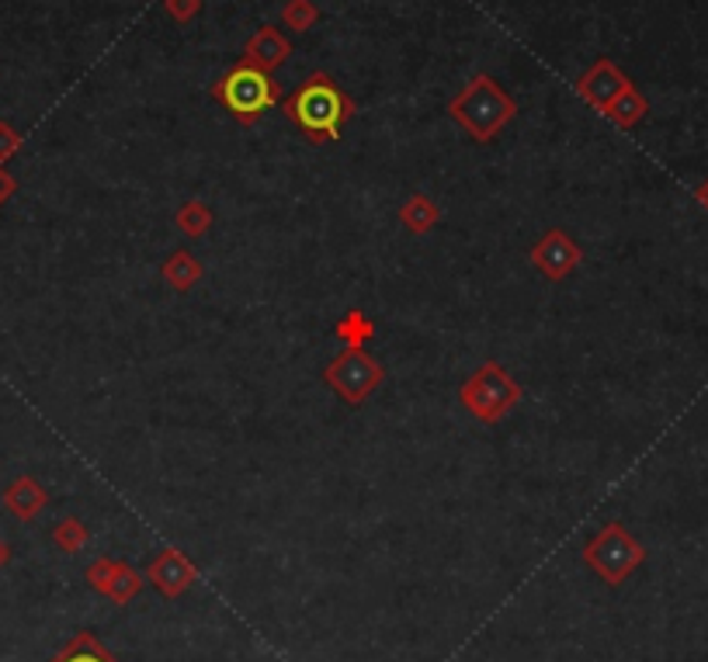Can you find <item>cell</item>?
I'll return each instance as SVG.
<instances>
[{"instance_id": "obj_1", "label": "cell", "mask_w": 708, "mask_h": 662, "mask_svg": "<svg viewBox=\"0 0 708 662\" xmlns=\"http://www.w3.org/2000/svg\"><path fill=\"white\" fill-rule=\"evenodd\" d=\"M355 115V101L326 73H313L285 98V118L299 125L310 142H337L340 128Z\"/></svg>"}, {"instance_id": "obj_2", "label": "cell", "mask_w": 708, "mask_h": 662, "mask_svg": "<svg viewBox=\"0 0 708 662\" xmlns=\"http://www.w3.org/2000/svg\"><path fill=\"white\" fill-rule=\"evenodd\" d=\"M514 112H518L514 98L507 95L494 77H486V73H476L448 104V115L476 142L494 139L500 128L514 118Z\"/></svg>"}, {"instance_id": "obj_3", "label": "cell", "mask_w": 708, "mask_h": 662, "mask_svg": "<svg viewBox=\"0 0 708 662\" xmlns=\"http://www.w3.org/2000/svg\"><path fill=\"white\" fill-rule=\"evenodd\" d=\"M212 98L220 101L236 122L253 125L258 118H264V112H271V104H278L282 90L271 73L250 66V63H236L215 80Z\"/></svg>"}, {"instance_id": "obj_4", "label": "cell", "mask_w": 708, "mask_h": 662, "mask_svg": "<svg viewBox=\"0 0 708 662\" xmlns=\"http://www.w3.org/2000/svg\"><path fill=\"white\" fill-rule=\"evenodd\" d=\"M459 396H462V407L476 420L497 423L521 399V389H518V382L507 375L497 361H486L480 372L462 385Z\"/></svg>"}, {"instance_id": "obj_5", "label": "cell", "mask_w": 708, "mask_h": 662, "mask_svg": "<svg viewBox=\"0 0 708 662\" xmlns=\"http://www.w3.org/2000/svg\"><path fill=\"white\" fill-rule=\"evenodd\" d=\"M584 559H587V565H591L594 573L601 576L605 583L619 586V583L632 573V569L646 559V551H643V545L635 541L622 524H608L601 535H597V538L584 548Z\"/></svg>"}, {"instance_id": "obj_6", "label": "cell", "mask_w": 708, "mask_h": 662, "mask_svg": "<svg viewBox=\"0 0 708 662\" xmlns=\"http://www.w3.org/2000/svg\"><path fill=\"white\" fill-rule=\"evenodd\" d=\"M323 378L334 385L344 402H355L358 407V402H365L378 385H383L386 372H383V364L372 361L361 347H344V354L326 367Z\"/></svg>"}, {"instance_id": "obj_7", "label": "cell", "mask_w": 708, "mask_h": 662, "mask_svg": "<svg viewBox=\"0 0 708 662\" xmlns=\"http://www.w3.org/2000/svg\"><path fill=\"white\" fill-rule=\"evenodd\" d=\"M625 87H629V77L619 70V63H611V60L591 63V70L580 73V80H576L580 95H584L594 108H601V112L622 95Z\"/></svg>"}, {"instance_id": "obj_8", "label": "cell", "mask_w": 708, "mask_h": 662, "mask_svg": "<svg viewBox=\"0 0 708 662\" xmlns=\"http://www.w3.org/2000/svg\"><path fill=\"white\" fill-rule=\"evenodd\" d=\"M580 247L570 240L567 233H559V229H552L549 236H542V240L535 243V250H532V261H535V267L546 274V278H567V274L580 264Z\"/></svg>"}, {"instance_id": "obj_9", "label": "cell", "mask_w": 708, "mask_h": 662, "mask_svg": "<svg viewBox=\"0 0 708 662\" xmlns=\"http://www.w3.org/2000/svg\"><path fill=\"white\" fill-rule=\"evenodd\" d=\"M288 57H293V46H288L285 35H282L278 28H271V25H264V28L253 32L250 39H247V46H244V63L258 66V70H264V73L285 66Z\"/></svg>"}, {"instance_id": "obj_10", "label": "cell", "mask_w": 708, "mask_h": 662, "mask_svg": "<svg viewBox=\"0 0 708 662\" xmlns=\"http://www.w3.org/2000/svg\"><path fill=\"white\" fill-rule=\"evenodd\" d=\"M191 579H195V565L174 548L160 551V555L153 559V565H150V583L163 597H177L181 590H188Z\"/></svg>"}, {"instance_id": "obj_11", "label": "cell", "mask_w": 708, "mask_h": 662, "mask_svg": "<svg viewBox=\"0 0 708 662\" xmlns=\"http://www.w3.org/2000/svg\"><path fill=\"white\" fill-rule=\"evenodd\" d=\"M646 112H649V101L643 98V90L635 87V84H629L622 95L605 108V115H608L614 125H622V128L639 125V122L646 118Z\"/></svg>"}, {"instance_id": "obj_12", "label": "cell", "mask_w": 708, "mask_h": 662, "mask_svg": "<svg viewBox=\"0 0 708 662\" xmlns=\"http://www.w3.org/2000/svg\"><path fill=\"white\" fill-rule=\"evenodd\" d=\"M163 278H167L177 291H188L202 278V264L195 261L188 250H174L167 261H163Z\"/></svg>"}, {"instance_id": "obj_13", "label": "cell", "mask_w": 708, "mask_h": 662, "mask_svg": "<svg viewBox=\"0 0 708 662\" xmlns=\"http://www.w3.org/2000/svg\"><path fill=\"white\" fill-rule=\"evenodd\" d=\"M438 205L427 198V195H417V198H410L407 205H403V212H399V218H403V226L410 229V233H427L434 223H438Z\"/></svg>"}, {"instance_id": "obj_14", "label": "cell", "mask_w": 708, "mask_h": 662, "mask_svg": "<svg viewBox=\"0 0 708 662\" xmlns=\"http://www.w3.org/2000/svg\"><path fill=\"white\" fill-rule=\"evenodd\" d=\"M46 503V492L35 486L32 479H22V483H14L11 489H8V507L17 513V517H35L39 513V507Z\"/></svg>"}, {"instance_id": "obj_15", "label": "cell", "mask_w": 708, "mask_h": 662, "mask_svg": "<svg viewBox=\"0 0 708 662\" xmlns=\"http://www.w3.org/2000/svg\"><path fill=\"white\" fill-rule=\"evenodd\" d=\"M334 334L344 340V347H361L365 340H372L375 337V323L365 316V312H348V316H344L340 323H337V329Z\"/></svg>"}, {"instance_id": "obj_16", "label": "cell", "mask_w": 708, "mask_h": 662, "mask_svg": "<svg viewBox=\"0 0 708 662\" xmlns=\"http://www.w3.org/2000/svg\"><path fill=\"white\" fill-rule=\"evenodd\" d=\"M52 662H115V655H108L95 641V635H77Z\"/></svg>"}, {"instance_id": "obj_17", "label": "cell", "mask_w": 708, "mask_h": 662, "mask_svg": "<svg viewBox=\"0 0 708 662\" xmlns=\"http://www.w3.org/2000/svg\"><path fill=\"white\" fill-rule=\"evenodd\" d=\"M282 22L296 32H310L320 22V8L313 4V0H288V4L282 8Z\"/></svg>"}, {"instance_id": "obj_18", "label": "cell", "mask_w": 708, "mask_h": 662, "mask_svg": "<svg viewBox=\"0 0 708 662\" xmlns=\"http://www.w3.org/2000/svg\"><path fill=\"white\" fill-rule=\"evenodd\" d=\"M212 226V212L202 205V201H188L185 209L177 212V229L185 236H202Z\"/></svg>"}, {"instance_id": "obj_19", "label": "cell", "mask_w": 708, "mask_h": 662, "mask_svg": "<svg viewBox=\"0 0 708 662\" xmlns=\"http://www.w3.org/2000/svg\"><path fill=\"white\" fill-rule=\"evenodd\" d=\"M112 600H119V603H125L129 597H136L139 594V576L133 573L129 565H122V562H115V573H112V579H108V590H104Z\"/></svg>"}, {"instance_id": "obj_20", "label": "cell", "mask_w": 708, "mask_h": 662, "mask_svg": "<svg viewBox=\"0 0 708 662\" xmlns=\"http://www.w3.org/2000/svg\"><path fill=\"white\" fill-rule=\"evenodd\" d=\"M84 541H87V530H84V524H77V521H63V524L57 527V545H60V548H66V551H77Z\"/></svg>"}, {"instance_id": "obj_21", "label": "cell", "mask_w": 708, "mask_h": 662, "mask_svg": "<svg viewBox=\"0 0 708 662\" xmlns=\"http://www.w3.org/2000/svg\"><path fill=\"white\" fill-rule=\"evenodd\" d=\"M163 11H167L174 22H191V17H198V11H202V0H163Z\"/></svg>"}, {"instance_id": "obj_22", "label": "cell", "mask_w": 708, "mask_h": 662, "mask_svg": "<svg viewBox=\"0 0 708 662\" xmlns=\"http://www.w3.org/2000/svg\"><path fill=\"white\" fill-rule=\"evenodd\" d=\"M112 573H115V562H104V559H101V562H95V565H90L87 579L95 583L98 590L104 594V590H108V579H112Z\"/></svg>"}, {"instance_id": "obj_23", "label": "cell", "mask_w": 708, "mask_h": 662, "mask_svg": "<svg viewBox=\"0 0 708 662\" xmlns=\"http://www.w3.org/2000/svg\"><path fill=\"white\" fill-rule=\"evenodd\" d=\"M17 142H22V139H17V136L11 133V128H8V125H0V157H8V153H14V150H17Z\"/></svg>"}, {"instance_id": "obj_24", "label": "cell", "mask_w": 708, "mask_h": 662, "mask_svg": "<svg viewBox=\"0 0 708 662\" xmlns=\"http://www.w3.org/2000/svg\"><path fill=\"white\" fill-rule=\"evenodd\" d=\"M695 198H698V205L708 209V177H705V180L698 184V188H695Z\"/></svg>"}, {"instance_id": "obj_25", "label": "cell", "mask_w": 708, "mask_h": 662, "mask_svg": "<svg viewBox=\"0 0 708 662\" xmlns=\"http://www.w3.org/2000/svg\"><path fill=\"white\" fill-rule=\"evenodd\" d=\"M11 188H14V184H11V177H8L4 171H0V201H4V198L11 195Z\"/></svg>"}, {"instance_id": "obj_26", "label": "cell", "mask_w": 708, "mask_h": 662, "mask_svg": "<svg viewBox=\"0 0 708 662\" xmlns=\"http://www.w3.org/2000/svg\"><path fill=\"white\" fill-rule=\"evenodd\" d=\"M4 562H8V545L0 541V565H4Z\"/></svg>"}]
</instances>
